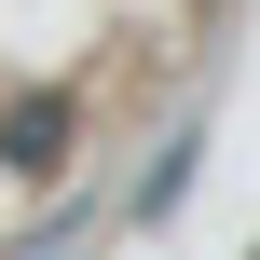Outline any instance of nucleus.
Instances as JSON below:
<instances>
[{
    "label": "nucleus",
    "instance_id": "nucleus-1",
    "mask_svg": "<svg viewBox=\"0 0 260 260\" xmlns=\"http://www.w3.org/2000/svg\"><path fill=\"white\" fill-rule=\"evenodd\" d=\"M0 165H27V178H41V165H69V110H41V96H27V110L0 123Z\"/></svg>",
    "mask_w": 260,
    "mask_h": 260
}]
</instances>
